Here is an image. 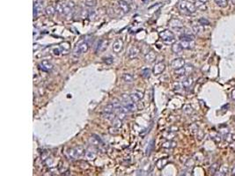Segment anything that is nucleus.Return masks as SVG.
<instances>
[{"instance_id":"obj_1","label":"nucleus","mask_w":235,"mask_h":176,"mask_svg":"<svg viewBox=\"0 0 235 176\" xmlns=\"http://www.w3.org/2000/svg\"><path fill=\"white\" fill-rule=\"evenodd\" d=\"M179 9L183 14L190 15L197 11V6L192 2L188 0H180L179 2Z\"/></svg>"},{"instance_id":"obj_2","label":"nucleus","mask_w":235,"mask_h":176,"mask_svg":"<svg viewBox=\"0 0 235 176\" xmlns=\"http://www.w3.org/2000/svg\"><path fill=\"white\" fill-rule=\"evenodd\" d=\"M85 153H86V150L82 145H76L68 150V156L72 159H79Z\"/></svg>"},{"instance_id":"obj_3","label":"nucleus","mask_w":235,"mask_h":176,"mask_svg":"<svg viewBox=\"0 0 235 176\" xmlns=\"http://www.w3.org/2000/svg\"><path fill=\"white\" fill-rule=\"evenodd\" d=\"M160 38L166 43H173L175 41V36L174 34L169 29H165L159 34Z\"/></svg>"},{"instance_id":"obj_4","label":"nucleus","mask_w":235,"mask_h":176,"mask_svg":"<svg viewBox=\"0 0 235 176\" xmlns=\"http://www.w3.org/2000/svg\"><path fill=\"white\" fill-rule=\"evenodd\" d=\"M121 99H122V101L123 102V105L128 107L129 112H134V111H136L137 109V107L136 106V103L133 102V100L131 99V98H130V95L123 93L121 96Z\"/></svg>"},{"instance_id":"obj_5","label":"nucleus","mask_w":235,"mask_h":176,"mask_svg":"<svg viewBox=\"0 0 235 176\" xmlns=\"http://www.w3.org/2000/svg\"><path fill=\"white\" fill-rule=\"evenodd\" d=\"M88 48H89L88 43L86 42H85V41H81V42H79L77 44L76 48H74L73 54H74V56H80L82 54L86 53L88 51Z\"/></svg>"},{"instance_id":"obj_6","label":"nucleus","mask_w":235,"mask_h":176,"mask_svg":"<svg viewBox=\"0 0 235 176\" xmlns=\"http://www.w3.org/2000/svg\"><path fill=\"white\" fill-rule=\"evenodd\" d=\"M194 71V66L191 64H185L182 68L179 69V70H175L174 74L177 75V76L180 77H183V76H188V75H190Z\"/></svg>"},{"instance_id":"obj_7","label":"nucleus","mask_w":235,"mask_h":176,"mask_svg":"<svg viewBox=\"0 0 235 176\" xmlns=\"http://www.w3.org/2000/svg\"><path fill=\"white\" fill-rule=\"evenodd\" d=\"M140 52H141L140 48L137 47V46H136V45H133V46L130 47L129 49V51H128V57L129 59H135V58H137L139 56Z\"/></svg>"},{"instance_id":"obj_8","label":"nucleus","mask_w":235,"mask_h":176,"mask_svg":"<svg viewBox=\"0 0 235 176\" xmlns=\"http://www.w3.org/2000/svg\"><path fill=\"white\" fill-rule=\"evenodd\" d=\"M88 142H89V144L91 145L94 146V147H100L101 144H103V143H102L101 139L100 138V136H97V135H94V134L90 136L89 139H88Z\"/></svg>"},{"instance_id":"obj_9","label":"nucleus","mask_w":235,"mask_h":176,"mask_svg":"<svg viewBox=\"0 0 235 176\" xmlns=\"http://www.w3.org/2000/svg\"><path fill=\"white\" fill-rule=\"evenodd\" d=\"M185 60L181 57H178V58H175L171 62V66L173 69L174 70H179L180 68H182L184 65H185Z\"/></svg>"},{"instance_id":"obj_10","label":"nucleus","mask_w":235,"mask_h":176,"mask_svg":"<svg viewBox=\"0 0 235 176\" xmlns=\"http://www.w3.org/2000/svg\"><path fill=\"white\" fill-rule=\"evenodd\" d=\"M165 69H166V64H164L163 62H157V64L152 68V73L154 75H156V76H158V75L163 73V71H165Z\"/></svg>"},{"instance_id":"obj_11","label":"nucleus","mask_w":235,"mask_h":176,"mask_svg":"<svg viewBox=\"0 0 235 176\" xmlns=\"http://www.w3.org/2000/svg\"><path fill=\"white\" fill-rule=\"evenodd\" d=\"M39 66H40V69L42 71H45V72H50L54 68L53 64H52L51 62L49 61H48V60L42 61L40 62V64H39Z\"/></svg>"},{"instance_id":"obj_12","label":"nucleus","mask_w":235,"mask_h":176,"mask_svg":"<svg viewBox=\"0 0 235 176\" xmlns=\"http://www.w3.org/2000/svg\"><path fill=\"white\" fill-rule=\"evenodd\" d=\"M169 26H170L172 28L178 30V31L183 28V24H182V22L180 19H172L170 21H169Z\"/></svg>"},{"instance_id":"obj_13","label":"nucleus","mask_w":235,"mask_h":176,"mask_svg":"<svg viewBox=\"0 0 235 176\" xmlns=\"http://www.w3.org/2000/svg\"><path fill=\"white\" fill-rule=\"evenodd\" d=\"M123 48V41L122 39H117L112 45V49L114 53H120Z\"/></svg>"},{"instance_id":"obj_14","label":"nucleus","mask_w":235,"mask_h":176,"mask_svg":"<svg viewBox=\"0 0 235 176\" xmlns=\"http://www.w3.org/2000/svg\"><path fill=\"white\" fill-rule=\"evenodd\" d=\"M180 43L183 49H193L195 46L194 40H180Z\"/></svg>"},{"instance_id":"obj_15","label":"nucleus","mask_w":235,"mask_h":176,"mask_svg":"<svg viewBox=\"0 0 235 176\" xmlns=\"http://www.w3.org/2000/svg\"><path fill=\"white\" fill-rule=\"evenodd\" d=\"M130 95V98L133 100L134 103H138L140 100L143 98V92H140V91H135L133 93H131L129 94Z\"/></svg>"},{"instance_id":"obj_16","label":"nucleus","mask_w":235,"mask_h":176,"mask_svg":"<svg viewBox=\"0 0 235 176\" xmlns=\"http://www.w3.org/2000/svg\"><path fill=\"white\" fill-rule=\"evenodd\" d=\"M117 5L119 6V8L121 9V11L124 14L128 13V12L130 11L129 5L127 3V1H125V0H119V1L117 2Z\"/></svg>"},{"instance_id":"obj_17","label":"nucleus","mask_w":235,"mask_h":176,"mask_svg":"<svg viewBox=\"0 0 235 176\" xmlns=\"http://www.w3.org/2000/svg\"><path fill=\"white\" fill-rule=\"evenodd\" d=\"M59 48L61 50V53L63 55H67L70 52L71 49V44L68 42H63L59 45Z\"/></svg>"},{"instance_id":"obj_18","label":"nucleus","mask_w":235,"mask_h":176,"mask_svg":"<svg viewBox=\"0 0 235 176\" xmlns=\"http://www.w3.org/2000/svg\"><path fill=\"white\" fill-rule=\"evenodd\" d=\"M145 59L147 62H149V64H152V62H153L156 59V53L153 51V50H149V51L145 55Z\"/></svg>"},{"instance_id":"obj_19","label":"nucleus","mask_w":235,"mask_h":176,"mask_svg":"<svg viewBox=\"0 0 235 176\" xmlns=\"http://www.w3.org/2000/svg\"><path fill=\"white\" fill-rule=\"evenodd\" d=\"M194 84V79L190 76L187 77L185 79L182 80L181 82V86L183 88H190Z\"/></svg>"},{"instance_id":"obj_20","label":"nucleus","mask_w":235,"mask_h":176,"mask_svg":"<svg viewBox=\"0 0 235 176\" xmlns=\"http://www.w3.org/2000/svg\"><path fill=\"white\" fill-rule=\"evenodd\" d=\"M108 42L107 40L100 41V42L98 43V46H97V51H99V52L105 51L108 48Z\"/></svg>"},{"instance_id":"obj_21","label":"nucleus","mask_w":235,"mask_h":176,"mask_svg":"<svg viewBox=\"0 0 235 176\" xmlns=\"http://www.w3.org/2000/svg\"><path fill=\"white\" fill-rule=\"evenodd\" d=\"M228 173V167L226 165H223L218 171L214 174V176H226Z\"/></svg>"},{"instance_id":"obj_22","label":"nucleus","mask_w":235,"mask_h":176,"mask_svg":"<svg viewBox=\"0 0 235 176\" xmlns=\"http://www.w3.org/2000/svg\"><path fill=\"white\" fill-rule=\"evenodd\" d=\"M171 48H172V51L174 54H180L182 51V50H183V48L181 47V45H180V42H174Z\"/></svg>"},{"instance_id":"obj_23","label":"nucleus","mask_w":235,"mask_h":176,"mask_svg":"<svg viewBox=\"0 0 235 176\" xmlns=\"http://www.w3.org/2000/svg\"><path fill=\"white\" fill-rule=\"evenodd\" d=\"M56 7L54 5H48L45 8V13L48 17H53L56 13Z\"/></svg>"},{"instance_id":"obj_24","label":"nucleus","mask_w":235,"mask_h":176,"mask_svg":"<svg viewBox=\"0 0 235 176\" xmlns=\"http://www.w3.org/2000/svg\"><path fill=\"white\" fill-rule=\"evenodd\" d=\"M114 111H115V108L113 103H109L106 105L103 109V113H106V114H114Z\"/></svg>"},{"instance_id":"obj_25","label":"nucleus","mask_w":235,"mask_h":176,"mask_svg":"<svg viewBox=\"0 0 235 176\" xmlns=\"http://www.w3.org/2000/svg\"><path fill=\"white\" fill-rule=\"evenodd\" d=\"M177 130H172V128H170L168 130H166V132L165 133V137L166 138L167 140H172L173 138L174 137L175 134H176Z\"/></svg>"},{"instance_id":"obj_26","label":"nucleus","mask_w":235,"mask_h":176,"mask_svg":"<svg viewBox=\"0 0 235 176\" xmlns=\"http://www.w3.org/2000/svg\"><path fill=\"white\" fill-rule=\"evenodd\" d=\"M122 79L125 82V83H128V84H130V83H132L133 80H134V78L131 74H129V73H124L123 76H122Z\"/></svg>"},{"instance_id":"obj_27","label":"nucleus","mask_w":235,"mask_h":176,"mask_svg":"<svg viewBox=\"0 0 235 176\" xmlns=\"http://www.w3.org/2000/svg\"><path fill=\"white\" fill-rule=\"evenodd\" d=\"M208 0H197L195 1V6H197V9H200L202 11L206 9V5L205 3H207Z\"/></svg>"},{"instance_id":"obj_28","label":"nucleus","mask_w":235,"mask_h":176,"mask_svg":"<svg viewBox=\"0 0 235 176\" xmlns=\"http://www.w3.org/2000/svg\"><path fill=\"white\" fill-rule=\"evenodd\" d=\"M112 125H113V127H114L115 129H120L122 127V125H123V120H121L120 118L118 117H115L113 121H112Z\"/></svg>"},{"instance_id":"obj_29","label":"nucleus","mask_w":235,"mask_h":176,"mask_svg":"<svg viewBox=\"0 0 235 176\" xmlns=\"http://www.w3.org/2000/svg\"><path fill=\"white\" fill-rule=\"evenodd\" d=\"M192 29L195 34H201L203 32V26L199 22H198V24H194L192 26Z\"/></svg>"},{"instance_id":"obj_30","label":"nucleus","mask_w":235,"mask_h":176,"mask_svg":"<svg viewBox=\"0 0 235 176\" xmlns=\"http://www.w3.org/2000/svg\"><path fill=\"white\" fill-rule=\"evenodd\" d=\"M86 158H87L88 159L94 160V159L96 158L97 154H96V152H94V150H87L86 152Z\"/></svg>"},{"instance_id":"obj_31","label":"nucleus","mask_w":235,"mask_h":176,"mask_svg":"<svg viewBox=\"0 0 235 176\" xmlns=\"http://www.w3.org/2000/svg\"><path fill=\"white\" fill-rule=\"evenodd\" d=\"M182 111H183L184 114L190 116V115L193 114L194 109H193V107L190 105H185V106H183V107H182Z\"/></svg>"},{"instance_id":"obj_32","label":"nucleus","mask_w":235,"mask_h":176,"mask_svg":"<svg viewBox=\"0 0 235 176\" xmlns=\"http://www.w3.org/2000/svg\"><path fill=\"white\" fill-rule=\"evenodd\" d=\"M63 7H64V2H59V3H57V5L56 6V10H57V12L59 15H63Z\"/></svg>"},{"instance_id":"obj_33","label":"nucleus","mask_w":235,"mask_h":176,"mask_svg":"<svg viewBox=\"0 0 235 176\" xmlns=\"http://www.w3.org/2000/svg\"><path fill=\"white\" fill-rule=\"evenodd\" d=\"M164 148H167V149H171V148H174L176 146V143L173 142L172 140H167L166 142H165L162 145Z\"/></svg>"},{"instance_id":"obj_34","label":"nucleus","mask_w":235,"mask_h":176,"mask_svg":"<svg viewBox=\"0 0 235 176\" xmlns=\"http://www.w3.org/2000/svg\"><path fill=\"white\" fill-rule=\"evenodd\" d=\"M166 164H167V159H159L158 162H157V167H158V168L161 169V168H163Z\"/></svg>"},{"instance_id":"obj_35","label":"nucleus","mask_w":235,"mask_h":176,"mask_svg":"<svg viewBox=\"0 0 235 176\" xmlns=\"http://www.w3.org/2000/svg\"><path fill=\"white\" fill-rule=\"evenodd\" d=\"M85 5L87 7H95L97 5V0H85Z\"/></svg>"},{"instance_id":"obj_36","label":"nucleus","mask_w":235,"mask_h":176,"mask_svg":"<svg viewBox=\"0 0 235 176\" xmlns=\"http://www.w3.org/2000/svg\"><path fill=\"white\" fill-rule=\"evenodd\" d=\"M215 3L221 8H225L228 5L227 0H215Z\"/></svg>"},{"instance_id":"obj_37","label":"nucleus","mask_w":235,"mask_h":176,"mask_svg":"<svg viewBox=\"0 0 235 176\" xmlns=\"http://www.w3.org/2000/svg\"><path fill=\"white\" fill-rule=\"evenodd\" d=\"M211 138H212V139H213V140H215L217 143L221 142V140H222V136H221V135H220L219 133L213 132V133H211Z\"/></svg>"},{"instance_id":"obj_38","label":"nucleus","mask_w":235,"mask_h":176,"mask_svg":"<svg viewBox=\"0 0 235 176\" xmlns=\"http://www.w3.org/2000/svg\"><path fill=\"white\" fill-rule=\"evenodd\" d=\"M217 169H218V164H217V163H214V164H213V165L211 167V168H210V172H211V174L214 175V174L217 173Z\"/></svg>"},{"instance_id":"obj_39","label":"nucleus","mask_w":235,"mask_h":176,"mask_svg":"<svg viewBox=\"0 0 235 176\" xmlns=\"http://www.w3.org/2000/svg\"><path fill=\"white\" fill-rule=\"evenodd\" d=\"M198 22L202 25L203 27V26H208V25H210V21H209L208 19H206L205 18H201V19L198 20Z\"/></svg>"},{"instance_id":"obj_40","label":"nucleus","mask_w":235,"mask_h":176,"mask_svg":"<svg viewBox=\"0 0 235 176\" xmlns=\"http://www.w3.org/2000/svg\"><path fill=\"white\" fill-rule=\"evenodd\" d=\"M150 75H151V71L149 69H145V70H143V74H142V76L143 78H146L148 79L150 77Z\"/></svg>"},{"instance_id":"obj_41","label":"nucleus","mask_w":235,"mask_h":176,"mask_svg":"<svg viewBox=\"0 0 235 176\" xmlns=\"http://www.w3.org/2000/svg\"><path fill=\"white\" fill-rule=\"evenodd\" d=\"M53 52H54V55H56V56H58L60 53H61V50H60V48H59V47L57 48H54L53 49Z\"/></svg>"},{"instance_id":"obj_42","label":"nucleus","mask_w":235,"mask_h":176,"mask_svg":"<svg viewBox=\"0 0 235 176\" xmlns=\"http://www.w3.org/2000/svg\"><path fill=\"white\" fill-rule=\"evenodd\" d=\"M152 146H153V144H152H152H150L149 147H148L147 150H146V155H149V154L151 153V150H152Z\"/></svg>"},{"instance_id":"obj_43","label":"nucleus","mask_w":235,"mask_h":176,"mask_svg":"<svg viewBox=\"0 0 235 176\" xmlns=\"http://www.w3.org/2000/svg\"><path fill=\"white\" fill-rule=\"evenodd\" d=\"M231 98L232 100H235V89H233L231 93Z\"/></svg>"},{"instance_id":"obj_44","label":"nucleus","mask_w":235,"mask_h":176,"mask_svg":"<svg viewBox=\"0 0 235 176\" xmlns=\"http://www.w3.org/2000/svg\"><path fill=\"white\" fill-rule=\"evenodd\" d=\"M232 176H235V166H233V167L232 168Z\"/></svg>"},{"instance_id":"obj_45","label":"nucleus","mask_w":235,"mask_h":176,"mask_svg":"<svg viewBox=\"0 0 235 176\" xmlns=\"http://www.w3.org/2000/svg\"><path fill=\"white\" fill-rule=\"evenodd\" d=\"M231 2L232 3V5H235V0H231Z\"/></svg>"},{"instance_id":"obj_46","label":"nucleus","mask_w":235,"mask_h":176,"mask_svg":"<svg viewBox=\"0 0 235 176\" xmlns=\"http://www.w3.org/2000/svg\"><path fill=\"white\" fill-rule=\"evenodd\" d=\"M178 176H186V174H185V173H182V174H180V175H178Z\"/></svg>"},{"instance_id":"obj_47","label":"nucleus","mask_w":235,"mask_h":176,"mask_svg":"<svg viewBox=\"0 0 235 176\" xmlns=\"http://www.w3.org/2000/svg\"><path fill=\"white\" fill-rule=\"evenodd\" d=\"M137 176H140V175H139V174H138V175H137Z\"/></svg>"},{"instance_id":"obj_48","label":"nucleus","mask_w":235,"mask_h":176,"mask_svg":"<svg viewBox=\"0 0 235 176\" xmlns=\"http://www.w3.org/2000/svg\"><path fill=\"white\" fill-rule=\"evenodd\" d=\"M234 121H235V119H234Z\"/></svg>"}]
</instances>
